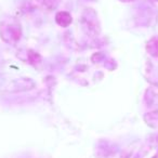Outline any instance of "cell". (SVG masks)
Masks as SVG:
<instances>
[{
	"instance_id": "1",
	"label": "cell",
	"mask_w": 158,
	"mask_h": 158,
	"mask_svg": "<svg viewBox=\"0 0 158 158\" xmlns=\"http://www.w3.org/2000/svg\"><path fill=\"white\" fill-rule=\"evenodd\" d=\"M56 22L60 26L67 27L72 23V16L67 12H59L56 14Z\"/></svg>"
},
{
	"instance_id": "2",
	"label": "cell",
	"mask_w": 158,
	"mask_h": 158,
	"mask_svg": "<svg viewBox=\"0 0 158 158\" xmlns=\"http://www.w3.org/2000/svg\"><path fill=\"white\" fill-rule=\"evenodd\" d=\"M147 50L152 55L158 56V37H155L147 44Z\"/></svg>"
},
{
	"instance_id": "3",
	"label": "cell",
	"mask_w": 158,
	"mask_h": 158,
	"mask_svg": "<svg viewBox=\"0 0 158 158\" xmlns=\"http://www.w3.org/2000/svg\"><path fill=\"white\" fill-rule=\"evenodd\" d=\"M123 1H131V0H123Z\"/></svg>"
},
{
	"instance_id": "4",
	"label": "cell",
	"mask_w": 158,
	"mask_h": 158,
	"mask_svg": "<svg viewBox=\"0 0 158 158\" xmlns=\"http://www.w3.org/2000/svg\"><path fill=\"white\" fill-rule=\"evenodd\" d=\"M154 1H157V0H154Z\"/></svg>"
}]
</instances>
